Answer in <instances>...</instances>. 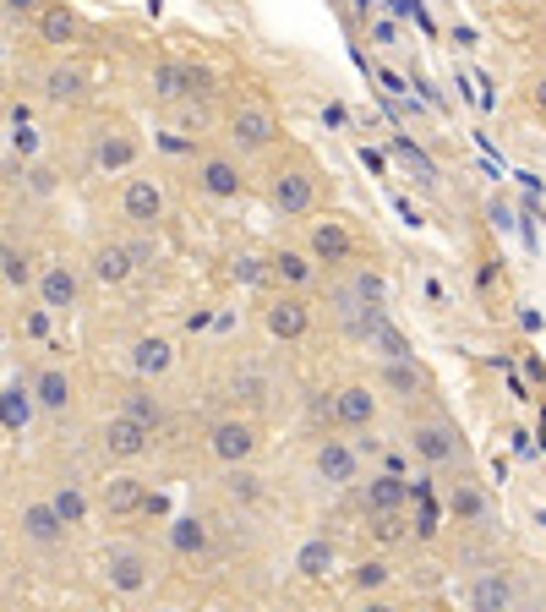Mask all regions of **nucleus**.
<instances>
[{
	"label": "nucleus",
	"instance_id": "c9c22d12",
	"mask_svg": "<svg viewBox=\"0 0 546 612\" xmlns=\"http://www.w3.org/2000/svg\"><path fill=\"white\" fill-rule=\"evenodd\" d=\"M230 389H235V400H252V405L263 400V378H257V372H235Z\"/></svg>",
	"mask_w": 546,
	"mask_h": 612
},
{
	"label": "nucleus",
	"instance_id": "473e14b6",
	"mask_svg": "<svg viewBox=\"0 0 546 612\" xmlns=\"http://www.w3.org/2000/svg\"><path fill=\"white\" fill-rule=\"evenodd\" d=\"M350 585L361 591V596H372V591H383L388 585V563H377V558H366L355 574H350Z\"/></svg>",
	"mask_w": 546,
	"mask_h": 612
},
{
	"label": "nucleus",
	"instance_id": "7ed1b4c3",
	"mask_svg": "<svg viewBox=\"0 0 546 612\" xmlns=\"http://www.w3.org/2000/svg\"><path fill=\"white\" fill-rule=\"evenodd\" d=\"M148 580H153V558H148V546H136V542H110L104 546V585H110L115 596L148 591Z\"/></svg>",
	"mask_w": 546,
	"mask_h": 612
},
{
	"label": "nucleus",
	"instance_id": "c756f323",
	"mask_svg": "<svg viewBox=\"0 0 546 612\" xmlns=\"http://www.w3.org/2000/svg\"><path fill=\"white\" fill-rule=\"evenodd\" d=\"M448 509H454V520H459V525H481V520H486V498H481L476 481H459V486H454V498H448Z\"/></svg>",
	"mask_w": 546,
	"mask_h": 612
},
{
	"label": "nucleus",
	"instance_id": "f704fd0d",
	"mask_svg": "<svg viewBox=\"0 0 546 612\" xmlns=\"http://www.w3.org/2000/svg\"><path fill=\"white\" fill-rule=\"evenodd\" d=\"M273 273L290 279V284H301V279H312V258H306V252H279V258H273Z\"/></svg>",
	"mask_w": 546,
	"mask_h": 612
},
{
	"label": "nucleus",
	"instance_id": "423d86ee",
	"mask_svg": "<svg viewBox=\"0 0 546 612\" xmlns=\"http://www.w3.org/2000/svg\"><path fill=\"white\" fill-rule=\"evenodd\" d=\"M33 290H39V307H44L50 318H61V312H71V307L82 301V273H77V263L55 258V263H44V269H39Z\"/></svg>",
	"mask_w": 546,
	"mask_h": 612
},
{
	"label": "nucleus",
	"instance_id": "a211bd4d",
	"mask_svg": "<svg viewBox=\"0 0 546 612\" xmlns=\"http://www.w3.org/2000/svg\"><path fill=\"white\" fill-rule=\"evenodd\" d=\"M22 536L39 546H55L67 536V525H61V514H55L50 498H28V503H22Z\"/></svg>",
	"mask_w": 546,
	"mask_h": 612
},
{
	"label": "nucleus",
	"instance_id": "dca6fc26",
	"mask_svg": "<svg viewBox=\"0 0 546 612\" xmlns=\"http://www.w3.org/2000/svg\"><path fill=\"white\" fill-rule=\"evenodd\" d=\"M198 187H203L213 203H230V198H241V192H246V175H241V164H235V159L213 153V159L198 164Z\"/></svg>",
	"mask_w": 546,
	"mask_h": 612
},
{
	"label": "nucleus",
	"instance_id": "f3484780",
	"mask_svg": "<svg viewBox=\"0 0 546 612\" xmlns=\"http://www.w3.org/2000/svg\"><path fill=\"white\" fill-rule=\"evenodd\" d=\"M28 394H33V405H39V410H50V415H67V410H71V394H77V389H71V372H67V367H44V372L28 383Z\"/></svg>",
	"mask_w": 546,
	"mask_h": 612
},
{
	"label": "nucleus",
	"instance_id": "f8f14e48",
	"mask_svg": "<svg viewBox=\"0 0 546 612\" xmlns=\"http://www.w3.org/2000/svg\"><path fill=\"white\" fill-rule=\"evenodd\" d=\"M514 602H519V585L508 569H486L471 580V612H514Z\"/></svg>",
	"mask_w": 546,
	"mask_h": 612
},
{
	"label": "nucleus",
	"instance_id": "a19ab883",
	"mask_svg": "<svg viewBox=\"0 0 546 612\" xmlns=\"http://www.w3.org/2000/svg\"><path fill=\"white\" fill-rule=\"evenodd\" d=\"M153 612H181V608H153Z\"/></svg>",
	"mask_w": 546,
	"mask_h": 612
},
{
	"label": "nucleus",
	"instance_id": "412c9836",
	"mask_svg": "<svg viewBox=\"0 0 546 612\" xmlns=\"http://www.w3.org/2000/svg\"><path fill=\"white\" fill-rule=\"evenodd\" d=\"M77 11H71L67 0H44L39 6V39L44 44H55V50H67V44H77Z\"/></svg>",
	"mask_w": 546,
	"mask_h": 612
},
{
	"label": "nucleus",
	"instance_id": "9d476101",
	"mask_svg": "<svg viewBox=\"0 0 546 612\" xmlns=\"http://www.w3.org/2000/svg\"><path fill=\"white\" fill-rule=\"evenodd\" d=\"M99 443H104V454L110 460H142L148 449H153V432L142 427V421H132V415H110L104 427H99Z\"/></svg>",
	"mask_w": 546,
	"mask_h": 612
},
{
	"label": "nucleus",
	"instance_id": "f257e3e1",
	"mask_svg": "<svg viewBox=\"0 0 546 612\" xmlns=\"http://www.w3.org/2000/svg\"><path fill=\"white\" fill-rule=\"evenodd\" d=\"M257 449H263V432H257V421H246V415H219V421L208 427V454H213L224 471H230V465H252Z\"/></svg>",
	"mask_w": 546,
	"mask_h": 612
},
{
	"label": "nucleus",
	"instance_id": "bb28decb",
	"mask_svg": "<svg viewBox=\"0 0 546 612\" xmlns=\"http://www.w3.org/2000/svg\"><path fill=\"white\" fill-rule=\"evenodd\" d=\"M33 394H28V383H6V389H0V427H6V432H22V427H28V421H33Z\"/></svg>",
	"mask_w": 546,
	"mask_h": 612
},
{
	"label": "nucleus",
	"instance_id": "20e7f679",
	"mask_svg": "<svg viewBox=\"0 0 546 612\" xmlns=\"http://www.w3.org/2000/svg\"><path fill=\"white\" fill-rule=\"evenodd\" d=\"M224 137H230L241 153H269V148H273V142H279L284 132H279V121H273L269 104H252V99H246V104H235V110H230V121H224Z\"/></svg>",
	"mask_w": 546,
	"mask_h": 612
},
{
	"label": "nucleus",
	"instance_id": "cd10ccee",
	"mask_svg": "<svg viewBox=\"0 0 546 612\" xmlns=\"http://www.w3.org/2000/svg\"><path fill=\"white\" fill-rule=\"evenodd\" d=\"M142 498H148V492H142V481L136 476H110L104 481V492H99V503H104L110 514H136Z\"/></svg>",
	"mask_w": 546,
	"mask_h": 612
},
{
	"label": "nucleus",
	"instance_id": "c85d7f7f",
	"mask_svg": "<svg viewBox=\"0 0 546 612\" xmlns=\"http://www.w3.org/2000/svg\"><path fill=\"white\" fill-rule=\"evenodd\" d=\"M400 503H405V481L400 476L366 481V514H400Z\"/></svg>",
	"mask_w": 546,
	"mask_h": 612
},
{
	"label": "nucleus",
	"instance_id": "58836bf2",
	"mask_svg": "<svg viewBox=\"0 0 546 612\" xmlns=\"http://www.w3.org/2000/svg\"><path fill=\"white\" fill-rule=\"evenodd\" d=\"M361 612H394V608H388V602H366Z\"/></svg>",
	"mask_w": 546,
	"mask_h": 612
},
{
	"label": "nucleus",
	"instance_id": "5701e85b",
	"mask_svg": "<svg viewBox=\"0 0 546 612\" xmlns=\"http://www.w3.org/2000/svg\"><path fill=\"white\" fill-rule=\"evenodd\" d=\"M377 389L394 394V400H415V394H426V372L415 367V355H410V361H383Z\"/></svg>",
	"mask_w": 546,
	"mask_h": 612
},
{
	"label": "nucleus",
	"instance_id": "6e6552de",
	"mask_svg": "<svg viewBox=\"0 0 546 612\" xmlns=\"http://www.w3.org/2000/svg\"><path fill=\"white\" fill-rule=\"evenodd\" d=\"M263 329H269V340H279V344H301L312 334V307H306L301 295H273L269 307H263Z\"/></svg>",
	"mask_w": 546,
	"mask_h": 612
},
{
	"label": "nucleus",
	"instance_id": "a878e982",
	"mask_svg": "<svg viewBox=\"0 0 546 612\" xmlns=\"http://www.w3.org/2000/svg\"><path fill=\"white\" fill-rule=\"evenodd\" d=\"M340 563V552H334V542L328 536H312V542L295 546V569L306 574V580H328V569Z\"/></svg>",
	"mask_w": 546,
	"mask_h": 612
},
{
	"label": "nucleus",
	"instance_id": "b1692460",
	"mask_svg": "<svg viewBox=\"0 0 546 612\" xmlns=\"http://www.w3.org/2000/svg\"><path fill=\"white\" fill-rule=\"evenodd\" d=\"M121 415L142 421L148 432H153V427H164V400H159V389H153V383H132V389L121 394Z\"/></svg>",
	"mask_w": 546,
	"mask_h": 612
},
{
	"label": "nucleus",
	"instance_id": "4be33fe9",
	"mask_svg": "<svg viewBox=\"0 0 546 612\" xmlns=\"http://www.w3.org/2000/svg\"><path fill=\"white\" fill-rule=\"evenodd\" d=\"M88 273L99 279V284H127L136 273V263H132V252L121 247V241H99L93 247V263H88Z\"/></svg>",
	"mask_w": 546,
	"mask_h": 612
},
{
	"label": "nucleus",
	"instance_id": "6ab92c4d",
	"mask_svg": "<svg viewBox=\"0 0 546 612\" xmlns=\"http://www.w3.org/2000/svg\"><path fill=\"white\" fill-rule=\"evenodd\" d=\"M88 67H77V61H61V67L44 71V99L50 104H82L88 99Z\"/></svg>",
	"mask_w": 546,
	"mask_h": 612
},
{
	"label": "nucleus",
	"instance_id": "1a4fd4ad",
	"mask_svg": "<svg viewBox=\"0 0 546 612\" xmlns=\"http://www.w3.org/2000/svg\"><path fill=\"white\" fill-rule=\"evenodd\" d=\"M306 258L312 263H328V269H344L355 258V230L344 219H317L312 235H306Z\"/></svg>",
	"mask_w": 546,
	"mask_h": 612
},
{
	"label": "nucleus",
	"instance_id": "2f4dec72",
	"mask_svg": "<svg viewBox=\"0 0 546 612\" xmlns=\"http://www.w3.org/2000/svg\"><path fill=\"white\" fill-rule=\"evenodd\" d=\"M50 503H55V514H61V525H82V520H88V492H82V486H77V481H67V486H55V492H50Z\"/></svg>",
	"mask_w": 546,
	"mask_h": 612
},
{
	"label": "nucleus",
	"instance_id": "39448f33",
	"mask_svg": "<svg viewBox=\"0 0 546 612\" xmlns=\"http://www.w3.org/2000/svg\"><path fill=\"white\" fill-rule=\"evenodd\" d=\"M410 454L426 460V465H454V460L465 454V443H459L454 421L432 415V421H415V427H410Z\"/></svg>",
	"mask_w": 546,
	"mask_h": 612
},
{
	"label": "nucleus",
	"instance_id": "9b49d317",
	"mask_svg": "<svg viewBox=\"0 0 546 612\" xmlns=\"http://www.w3.org/2000/svg\"><path fill=\"white\" fill-rule=\"evenodd\" d=\"M312 471H317V481H328V486H355L361 481V454L350 443H340V438H323L317 454H312Z\"/></svg>",
	"mask_w": 546,
	"mask_h": 612
},
{
	"label": "nucleus",
	"instance_id": "72a5a7b5",
	"mask_svg": "<svg viewBox=\"0 0 546 612\" xmlns=\"http://www.w3.org/2000/svg\"><path fill=\"white\" fill-rule=\"evenodd\" d=\"M224 486H230V498H235V503H252V498L263 492V481L252 476V465H230V476H224Z\"/></svg>",
	"mask_w": 546,
	"mask_h": 612
},
{
	"label": "nucleus",
	"instance_id": "4c0bfd02",
	"mask_svg": "<svg viewBox=\"0 0 546 612\" xmlns=\"http://www.w3.org/2000/svg\"><path fill=\"white\" fill-rule=\"evenodd\" d=\"M6 11H33V0H0Z\"/></svg>",
	"mask_w": 546,
	"mask_h": 612
},
{
	"label": "nucleus",
	"instance_id": "4468645a",
	"mask_svg": "<svg viewBox=\"0 0 546 612\" xmlns=\"http://www.w3.org/2000/svg\"><path fill=\"white\" fill-rule=\"evenodd\" d=\"M136 159H142V142H136L127 127H104V132H99V142H93V164H99L104 175L132 170Z\"/></svg>",
	"mask_w": 546,
	"mask_h": 612
},
{
	"label": "nucleus",
	"instance_id": "2eb2a0df",
	"mask_svg": "<svg viewBox=\"0 0 546 612\" xmlns=\"http://www.w3.org/2000/svg\"><path fill=\"white\" fill-rule=\"evenodd\" d=\"M121 213L132 219L136 230H153V224L164 219V192H159V181L132 175V181H127V192H121Z\"/></svg>",
	"mask_w": 546,
	"mask_h": 612
},
{
	"label": "nucleus",
	"instance_id": "aec40b11",
	"mask_svg": "<svg viewBox=\"0 0 546 612\" xmlns=\"http://www.w3.org/2000/svg\"><path fill=\"white\" fill-rule=\"evenodd\" d=\"M132 367L142 383H153V378H164L170 367H175V344L164 340V334H142V340L132 344Z\"/></svg>",
	"mask_w": 546,
	"mask_h": 612
},
{
	"label": "nucleus",
	"instance_id": "0eeeda50",
	"mask_svg": "<svg viewBox=\"0 0 546 612\" xmlns=\"http://www.w3.org/2000/svg\"><path fill=\"white\" fill-rule=\"evenodd\" d=\"M208 93V71L192 61H159L153 67V104H181V99H198Z\"/></svg>",
	"mask_w": 546,
	"mask_h": 612
},
{
	"label": "nucleus",
	"instance_id": "ddd939ff",
	"mask_svg": "<svg viewBox=\"0 0 546 612\" xmlns=\"http://www.w3.org/2000/svg\"><path fill=\"white\" fill-rule=\"evenodd\" d=\"M377 394H372V383H344L334 389V421L350 427V432H366L372 421H377Z\"/></svg>",
	"mask_w": 546,
	"mask_h": 612
},
{
	"label": "nucleus",
	"instance_id": "ea45409f",
	"mask_svg": "<svg viewBox=\"0 0 546 612\" xmlns=\"http://www.w3.org/2000/svg\"><path fill=\"white\" fill-rule=\"evenodd\" d=\"M519 6H530V11H536V6H546V0H519Z\"/></svg>",
	"mask_w": 546,
	"mask_h": 612
},
{
	"label": "nucleus",
	"instance_id": "e433bc0d",
	"mask_svg": "<svg viewBox=\"0 0 546 612\" xmlns=\"http://www.w3.org/2000/svg\"><path fill=\"white\" fill-rule=\"evenodd\" d=\"M530 104H536V116H546V71L530 77Z\"/></svg>",
	"mask_w": 546,
	"mask_h": 612
},
{
	"label": "nucleus",
	"instance_id": "f03ea898",
	"mask_svg": "<svg viewBox=\"0 0 546 612\" xmlns=\"http://www.w3.org/2000/svg\"><path fill=\"white\" fill-rule=\"evenodd\" d=\"M269 208L273 213H284V219H301V213H312L317 208V175L306 170V164H273L269 170Z\"/></svg>",
	"mask_w": 546,
	"mask_h": 612
},
{
	"label": "nucleus",
	"instance_id": "7c9ffc66",
	"mask_svg": "<svg viewBox=\"0 0 546 612\" xmlns=\"http://www.w3.org/2000/svg\"><path fill=\"white\" fill-rule=\"evenodd\" d=\"M0 279H6L11 290H28V284L39 279V269H33V258H28L22 247H0Z\"/></svg>",
	"mask_w": 546,
	"mask_h": 612
},
{
	"label": "nucleus",
	"instance_id": "393cba45",
	"mask_svg": "<svg viewBox=\"0 0 546 612\" xmlns=\"http://www.w3.org/2000/svg\"><path fill=\"white\" fill-rule=\"evenodd\" d=\"M208 542H213V536H208V520H198V514H175V520H170V546H175L181 558H203Z\"/></svg>",
	"mask_w": 546,
	"mask_h": 612
},
{
	"label": "nucleus",
	"instance_id": "79ce46f5",
	"mask_svg": "<svg viewBox=\"0 0 546 612\" xmlns=\"http://www.w3.org/2000/svg\"><path fill=\"white\" fill-rule=\"evenodd\" d=\"M0 558H6V536H0Z\"/></svg>",
	"mask_w": 546,
	"mask_h": 612
}]
</instances>
